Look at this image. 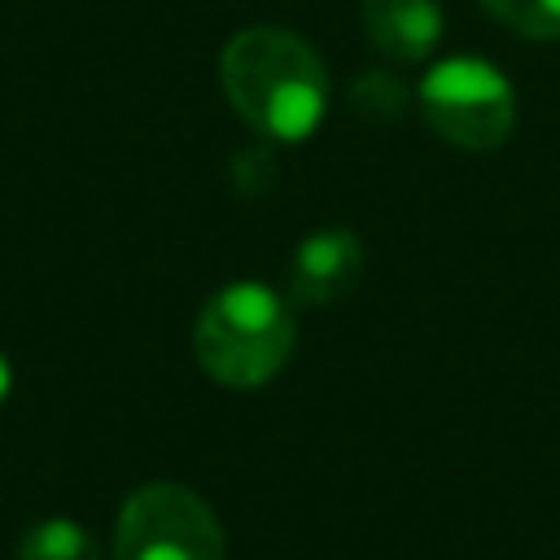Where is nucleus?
<instances>
[{
  "instance_id": "39448f33",
  "label": "nucleus",
  "mask_w": 560,
  "mask_h": 560,
  "mask_svg": "<svg viewBox=\"0 0 560 560\" xmlns=\"http://www.w3.org/2000/svg\"><path fill=\"white\" fill-rule=\"evenodd\" d=\"M363 276V245L346 228L315 232L298 245L289 267V298L302 306H328L346 298Z\"/></svg>"
},
{
  "instance_id": "f257e3e1",
  "label": "nucleus",
  "mask_w": 560,
  "mask_h": 560,
  "mask_svg": "<svg viewBox=\"0 0 560 560\" xmlns=\"http://www.w3.org/2000/svg\"><path fill=\"white\" fill-rule=\"evenodd\" d=\"M219 79L232 109L267 140H306L328 109V70L319 52L284 26H249L228 39Z\"/></svg>"
},
{
  "instance_id": "1a4fd4ad",
  "label": "nucleus",
  "mask_w": 560,
  "mask_h": 560,
  "mask_svg": "<svg viewBox=\"0 0 560 560\" xmlns=\"http://www.w3.org/2000/svg\"><path fill=\"white\" fill-rule=\"evenodd\" d=\"M9 385H13V372H9V359L0 354V402H4V394H9Z\"/></svg>"
},
{
  "instance_id": "7ed1b4c3",
  "label": "nucleus",
  "mask_w": 560,
  "mask_h": 560,
  "mask_svg": "<svg viewBox=\"0 0 560 560\" xmlns=\"http://www.w3.org/2000/svg\"><path fill=\"white\" fill-rule=\"evenodd\" d=\"M228 538L201 494L149 481L127 494L114 525V560H223Z\"/></svg>"
},
{
  "instance_id": "f03ea898",
  "label": "nucleus",
  "mask_w": 560,
  "mask_h": 560,
  "mask_svg": "<svg viewBox=\"0 0 560 560\" xmlns=\"http://www.w3.org/2000/svg\"><path fill=\"white\" fill-rule=\"evenodd\" d=\"M293 337V302L258 280H241L201 306L192 350L210 381L228 389H258L289 363Z\"/></svg>"
},
{
  "instance_id": "0eeeda50",
  "label": "nucleus",
  "mask_w": 560,
  "mask_h": 560,
  "mask_svg": "<svg viewBox=\"0 0 560 560\" xmlns=\"http://www.w3.org/2000/svg\"><path fill=\"white\" fill-rule=\"evenodd\" d=\"M18 560H101L96 538L74 521H39L18 542Z\"/></svg>"
},
{
  "instance_id": "20e7f679",
  "label": "nucleus",
  "mask_w": 560,
  "mask_h": 560,
  "mask_svg": "<svg viewBox=\"0 0 560 560\" xmlns=\"http://www.w3.org/2000/svg\"><path fill=\"white\" fill-rule=\"evenodd\" d=\"M420 114L446 144L486 153L512 136L516 96L499 66L481 57H451L420 79Z\"/></svg>"
},
{
  "instance_id": "423d86ee",
  "label": "nucleus",
  "mask_w": 560,
  "mask_h": 560,
  "mask_svg": "<svg viewBox=\"0 0 560 560\" xmlns=\"http://www.w3.org/2000/svg\"><path fill=\"white\" fill-rule=\"evenodd\" d=\"M363 31L372 48L394 61H424L442 39L438 0H363Z\"/></svg>"
},
{
  "instance_id": "6e6552de",
  "label": "nucleus",
  "mask_w": 560,
  "mask_h": 560,
  "mask_svg": "<svg viewBox=\"0 0 560 560\" xmlns=\"http://www.w3.org/2000/svg\"><path fill=\"white\" fill-rule=\"evenodd\" d=\"M508 31L529 39H560V0H481Z\"/></svg>"
}]
</instances>
